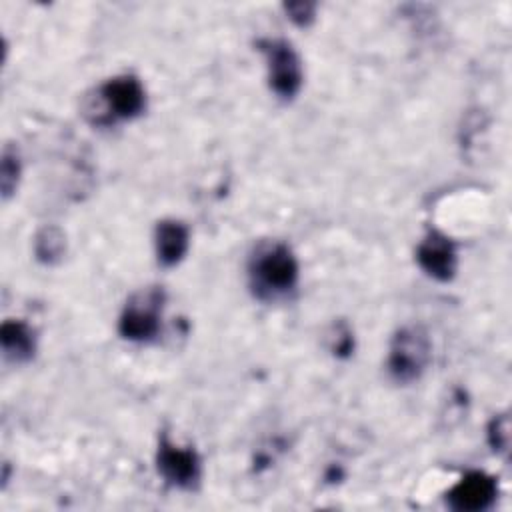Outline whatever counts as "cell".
<instances>
[{"mask_svg": "<svg viewBox=\"0 0 512 512\" xmlns=\"http://www.w3.org/2000/svg\"><path fill=\"white\" fill-rule=\"evenodd\" d=\"M248 280L256 298L276 302L288 298L300 280V266L294 252L282 242L260 244L248 262Z\"/></svg>", "mask_w": 512, "mask_h": 512, "instance_id": "obj_1", "label": "cell"}, {"mask_svg": "<svg viewBox=\"0 0 512 512\" xmlns=\"http://www.w3.org/2000/svg\"><path fill=\"white\" fill-rule=\"evenodd\" d=\"M432 360V342L428 332L418 326H402L390 342L386 368L394 382L412 384L422 378Z\"/></svg>", "mask_w": 512, "mask_h": 512, "instance_id": "obj_2", "label": "cell"}, {"mask_svg": "<svg viewBox=\"0 0 512 512\" xmlns=\"http://www.w3.org/2000/svg\"><path fill=\"white\" fill-rule=\"evenodd\" d=\"M258 50L266 60L270 90L286 102L296 98L304 82V70L294 46L284 38H262Z\"/></svg>", "mask_w": 512, "mask_h": 512, "instance_id": "obj_3", "label": "cell"}, {"mask_svg": "<svg viewBox=\"0 0 512 512\" xmlns=\"http://www.w3.org/2000/svg\"><path fill=\"white\" fill-rule=\"evenodd\" d=\"M162 306L164 292L160 288H148L134 294L118 318L120 336L136 344L152 342L162 330Z\"/></svg>", "mask_w": 512, "mask_h": 512, "instance_id": "obj_4", "label": "cell"}, {"mask_svg": "<svg viewBox=\"0 0 512 512\" xmlns=\"http://www.w3.org/2000/svg\"><path fill=\"white\" fill-rule=\"evenodd\" d=\"M98 100L104 108L100 122L132 120L146 110V90L142 82L132 74H120L106 80L98 88Z\"/></svg>", "mask_w": 512, "mask_h": 512, "instance_id": "obj_5", "label": "cell"}, {"mask_svg": "<svg viewBox=\"0 0 512 512\" xmlns=\"http://www.w3.org/2000/svg\"><path fill=\"white\" fill-rule=\"evenodd\" d=\"M156 468L160 476L180 490H194L202 478V460L192 446H182L162 436L156 450Z\"/></svg>", "mask_w": 512, "mask_h": 512, "instance_id": "obj_6", "label": "cell"}, {"mask_svg": "<svg viewBox=\"0 0 512 512\" xmlns=\"http://www.w3.org/2000/svg\"><path fill=\"white\" fill-rule=\"evenodd\" d=\"M418 266L438 282H450L458 270L456 244L442 232L430 230L416 248Z\"/></svg>", "mask_w": 512, "mask_h": 512, "instance_id": "obj_7", "label": "cell"}, {"mask_svg": "<svg viewBox=\"0 0 512 512\" xmlns=\"http://www.w3.org/2000/svg\"><path fill=\"white\" fill-rule=\"evenodd\" d=\"M498 484L496 478L486 472L464 474L446 494L448 506L458 512H482L496 502Z\"/></svg>", "mask_w": 512, "mask_h": 512, "instance_id": "obj_8", "label": "cell"}, {"mask_svg": "<svg viewBox=\"0 0 512 512\" xmlns=\"http://www.w3.org/2000/svg\"><path fill=\"white\" fill-rule=\"evenodd\" d=\"M188 246H190V232L184 222L166 218L156 224L154 248H156V258L162 266L172 268L180 264L188 252Z\"/></svg>", "mask_w": 512, "mask_h": 512, "instance_id": "obj_9", "label": "cell"}, {"mask_svg": "<svg viewBox=\"0 0 512 512\" xmlns=\"http://www.w3.org/2000/svg\"><path fill=\"white\" fill-rule=\"evenodd\" d=\"M2 352L16 364L30 362L36 354V332L24 320H6L0 328Z\"/></svg>", "mask_w": 512, "mask_h": 512, "instance_id": "obj_10", "label": "cell"}, {"mask_svg": "<svg viewBox=\"0 0 512 512\" xmlns=\"http://www.w3.org/2000/svg\"><path fill=\"white\" fill-rule=\"evenodd\" d=\"M66 250V236L58 226H44L34 238V254L42 264H56Z\"/></svg>", "mask_w": 512, "mask_h": 512, "instance_id": "obj_11", "label": "cell"}, {"mask_svg": "<svg viewBox=\"0 0 512 512\" xmlns=\"http://www.w3.org/2000/svg\"><path fill=\"white\" fill-rule=\"evenodd\" d=\"M20 174H22L20 154L16 148L6 144L2 150V160H0V188H2L4 198H10L14 194V190L18 188Z\"/></svg>", "mask_w": 512, "mask_h": 512, "instance_id": "obj_12", "label": "cell"}, {"mask_svg": "<svg viewBox=\"0 0 512 512\" xmlns=\"http://www.w3.org/2000/svg\"><path fill=\"white\" fill-rule=\"evenodd\" d=\"M328 348L338 358H348L352 354L354 336H352V330L344 322H338L332 326V332L328 334Z\"/></svg>", "mask_w": 512, "mask_h": 512, "instance_id": "obj_13", "label": "cell"}, {"mask_svg": "<svg viewBox=\"0 0 512 512\" xmlns=\"http://www.w3.org/2000/svg\"><path fill=\"white\" fill-rule=\"evenodd\" d=\"M488 442L494 452H506L510 444V420L506 414L494 416L488 424Z\"/></svg>", "mask_w": 512, "mask_h": 512, "instance_id": "obj_14", "label": "cell"}, {"mask_svg": "<svg viewBox=\"0 0 512 512\" xmlns=\"http://www.w3.org/2000/svg\"><path fill=\"white\" fill-rule=\"evenodd\" d=\"M284 12L296 26H308L316 18V4L314 2H290V4H284Z\"/></svg>", "mask_w": 512, "mask_h": 512, "instance_id": "obj_15", "label": "cell"}]
</instances>
